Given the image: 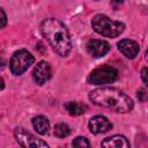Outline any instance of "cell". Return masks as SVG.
I'll return each instance as SVG.
<instances>
[{
    "mask_svg": "<svg viewBox=\"0 0 148 148\" xmlns=\"http://www.w3.org/2000/svg\"><path fill=\"white\" fill-rule=\"evenodd\" d=\"M43 37L47 40L53 51L60 57H66L72 50V40L65 24L53 17L46 18L40 24Z\"/></svg>",
    "mask_w": 148,
    "mask_h": 148,
    "instance_id": "cell-1",
    "label": "cell"
},
{
    "mask_svg": "<svg viewBox=\"0 0 148 148\" xmlns=\"http://www.w3.org/2000/svg\"><path fill=\"white\" fill-rule=\"evenodd\" d=\"M89 99L98 106L121 113L130 112L134 106L130 96H127L121 90L111 87H101L90 91Z\"/></svg>",
    "mask_w": 148,
    "mask_h": 148,
    "instance_id": "cell-2",
    "label": "cell"
},
{
    "mask_svg": "<svg viewBox=\"0 0 148 148\" xmlns=\"http://www.w3.org/2000/svg\"><path fill=\"white\" fill-rule=\"evenodd\" d=\"M91 27L97 34H99L104 37H110V38L119 36L125 29L124 23H121L119 21L111 20L110 17H108L106 15H103V14H98V15L94 16V18L91 21Z\"/></svg>",
    "mask_w": 148,
    "mask_h": 148,
    "instance_id": "cell-3",
    "label": "cell"
},
{
    "mask_svg": "<svg viewBox=\"0 0 148 148\" xmlns=\"http://www.w3.org/2000/svg\"><path fill=\"white\" fill-rule=\"evenodd\" d=\"M118 77V72L116 68H113L112 66H101L97 67L96 69H94L89 77L88 81L90 84H96V86H102V84H108V83H112L117 80Z\"/></svg>",
    "mask_w": 148,
    "mask_h": 148,
    "instance_id": "cell-4",
    "label": "cell"
},
{
    "mask_svg": "<svg viewBox=\"0 0 148 148\" xmlns=\"http://www.w3.org/2000/svg\"><path fill=\"white\" fill-rule=\"evenodd\" d=\"M34 60L35 59L30 52H28L27 50H18L10 58L9 61L10 72L14 75H21L28 69L30 65H32Z\"/></svg>",
    "mask_w": 148,
    "mask_h": 148,
    "instance_id": "cell-5",
    "label": "cell"
},
{
    "mask_svg": "<svg viewBox=\"0 0 148 148\" xmlns=\"http://www.w3.org/2000/svg\"><path fill=\"white\" fill-rule=\"evenodd\" d=\"M14 135L18 145L22 147H47L46 142L37 139L23 127H16L14 131Z\"/></svg>",
    "mask_w": 148,
    "mask_h": 148,
    "instance_id": "cell-6",
    "label": "cell"
},
{
    "mask_svg": "<svg viewBox=\"0 0 148 148\" xmlns=\"http://www.w3.org/2000/svg\"><path fill=\"white\" fill-rule=\"evenodd\" d=\"M86 47H87L88 53L95 58H101L105 56L110 50L109 43L102 39H90L88 40Z\"/></svg>",
    "mask_w": 148,
    "mask_h": 148,
    "instance_id": "cell-7",
    "label": "cell"
},
{
    "mask_svg": "<svg viewBox=\"0 0 148 148\" xmlns=\"http://www.w3.org/2000/svg\"><path fill=\"white\" fill-rule=\"evenodd\" d=\"M112 124L111 121L104 117V116H95L89 120V130L91 133L94 134H99V133H104L108 132L109 130H111Z\"/></svg>",
    "mask_w": 148,
    "mask_h": 148,
    "instance_id": "cell-8",
    "label": "cell"
},
{
    "mask_svg": "<svg viewBox=\"0 0 148 148\" xmlns=\"http://www.w3.org/2000/svg\"><path fill=\"white\" fill-rule=\"evenodd\" d=\"M51 76V67L46 61H40L36 65L32 72L34 81L37 84H44Z\"/></svg>",
    "mask_w": 148,
    "mask_h": 148,
    "instance_id": "cell-9",
    "label": "cell"
},
{
    "mask_svg": "<svg viewBox=\"0 0 148 148\" xmlns=\"http://www.w3.org/2000/svg\"><path fill=\"white\" fill-rule=\"evenodd\" d=\"M118 49L126 58L130 59L135 58L139 53V44L132 39H121L118 43Z\"/></svg>",
    "mask_w": 148,
    "mask_h": 148,
    "instance_id": "cell-10",
    "label": "cell"
},
{
    "mask_svg": "<svg viewBox=\"0 0 148 148\" xmlns=\"http://www.w3.org/2000/svg\"><path fill=\"white\" fill-rule=\"evenodd\" d=\"M102 146L108 148H121V147H130V142L123 135H113L103 140Z\"/></svg>",
    "mask_w": 148,
    "mask_h": 148,
    "instance_id": "cell-11",
    "label": "cell"
},
{
    "mask_svg": "<svg viewBox=\"0 0 148 148\" xmlns=\"http://www.w3.org/2000/svg\"><path fill=\"white\" fill-rule=\"evenodd\" d=\"M32 126L36 130L37 133L44 135L49 132V128H50V123H49V119L44 116H37L32 119Z\"/></svg>",
    "mask_w": 148,
    "mask_h": 148,
    "instance_id": "cell-12",
    "label": "cell"
},
{
    "mask_svg": "<svg viewBox=\"0 0 148 148\" xmlns=\"http://www.w3.org/2000/svg\"><path fill=\"white\" fill-rule=\"evenodd\" d=\"M65 109L71 116H80V114H83L86 112L87 106L82 103L71 101V102H67L65 104Z\"/></svg>",
    "mask_w": 148,
    "mask_h": 148,
    "instance_id": "cell-13",
    "label": "cell"
},
{
    "mask_svg": "<svg viewBox=\"0 0 148 148\" xmlns=\"http://www.w3.org/2000/svg\"><path fill=\"white\" fill-rule=\"evenodd\" d=\"M69 133H71V130H69L68 125H66L64 123L57 124L54 126V135L58 138H66L69 135Z\"/></svg>",
    "mask_w": 148,
    "mask_h": 148,
    "instance_id": "cell-14",
    "label": "cell"
},
{
    "mask_svg": "<svg viewBox=\"0 0 148 148\" xmlns=\"http://www.w3.org/2000/svg\"><path fill=\"white\" fill-rule=\"evenodd\" d=\"M72 145L74 147H79V148H87V147L90 146L89 141L86 138H83V136H77L76 139H74V141L72 142Z\"/></svg>",
    "mask_w": 148,
    "mask_h": 148,
    "instance_id": "cell-15",
    "label": "cell"
},
{
    "mask_svg": "<svg viewBox=\"0 0 148 148\" xmlns=\"http://www.w3.org/2000/svg\"><path fill=\"white\" fill-rule=\"evenodd\" d=\"M141 79L146 84V87L148 88V67H143L141 69Z\"/></svg>",
    "mask_w": 148,
    "mask_h": 148,
    "instance_id": "cell-16",
    "label": "cell"
},
{
    "mask_svg": "<svg viewBox=\"0 0 148 148\" xmlns=\"http://www.w3.org/2000/svg\"><path fill=\"white\" fill-rule=\"evenodd\" d=\"M138 98H139L140 101H146V99H148V94L146 92V90L140 89V90L138 91Z\"/></svg>",
    "mask_w": 148,
    "mask_h": 148,
    "instance_id": "cell-17",
    "label": "cell"
},
{
    "mask_svg": "<svg viewBox=\"0 0 148 148\" xmlns=\"http://www.w3.org/2000/svg\"><path fill=\"white\" fill-rule=\"evenodd\" d=\"M0 12H1V21H2V24H1V27H2V28H5V25H6V22H7V17H6V14H5V10H3V9H1Z\"/></svg>",
    "mask_w": 148,
    "mask_h": 148,
    "instance_id": "cell-18",
    "label": "cell"
},
{
    "mask_svg": "<svg viewBox=\"0 0 148 148\" xmlns=\"http://www.w3.org/2000/svg\"><path fill=\"white\" fill-rule=\"evenodd\" d=\"M124 3V0H111V5L114 7V8H118L120 5Z\"/></svg>",
    "mask_w": 148,
    "mask_h": 148,
    "instance_id": "cell-19",
    "label": "cell"
},
{
    "mask_svg": "<svg viewBox=\"0 0 148 148\" xmlns=\"http://www.w3.org/2000/svg\"><path fill=\"white\" fill-rule=\"evenodd\" d=\"M145 57H146V60L148 61V49H147V51H146V54H145Z\"/></svg>",
    "mask_w": 148,
    "mask_h": 148,
    "instance_id": "cell-20",
    "label": "cell"
}]
</instances>
